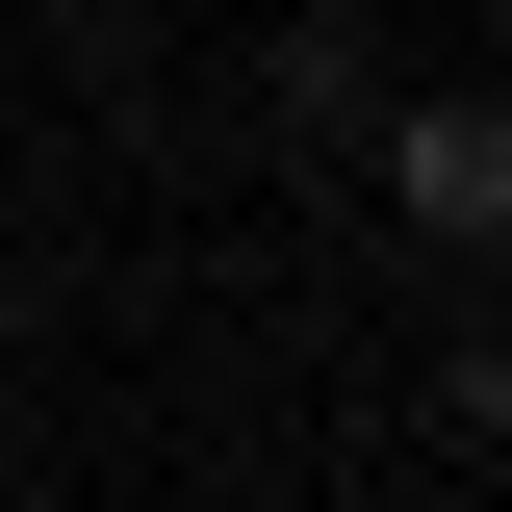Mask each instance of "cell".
Wrapping results in <instances>:
<instances>
[{
    "label": "cell",
    "mask_w": 512,
    "mask_h": 512,
    "mask_svg": "<svg viewBox=\"0 0 512 512\" xmlns=\"http://www.w3.org/2000/svg\"><path fill=\"white\" fill-rule=\"evenodd\" d=\"M384 205L436 256H512V103H384Z\"/></svg>",
    "instance_id": "obj_1"
},
{
    "label": "cell",
    "mask_w": 512,
    "mask_h": 512,
    "mask_svg": "<svg viewBox=\"0 0 512 512\" xmlns=\"http://www.w3.org/2000/svg\"><path fill=\"white\" fill-rule=\"evenodd\" d=\"M436 410H461V461H512V333H461V384H436Z\"/></svg>",
    "instance_id": "obj_2"
}]
</instances>
